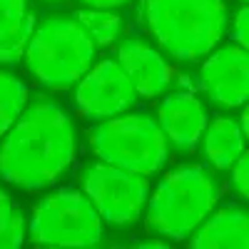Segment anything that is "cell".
Here are the masks:
<instances>
[{
	"label": "cell",
	"mask_w": 249,
	"mask_h": 249,
	"mask_svg": "<svg viewBox=\"0 0 249 249\" xmlns=\"http://www.w3.org/2000/svg\"><path fill=\"white\" fill-rule=\"evenodd\" d=\"M77 155L75 124L68 110L50 97L20 112L0 142V177L23 190L53 187Z\"/></svg>",
	"instance_id": "6da1fadb"
},
{
	"label": "cell",
	"mask_w": 249,
	"mask_h": 249,
	"mask_svg": "<svg viewBox=\"0 0 249 249\" xmlns=\"http://www.w3.org/2000/svg\"><path fill=\"white\" fill-rule=\"evenodd\" d=\"M147 28L172 57L195 62L210 55L227 30L224 0H144Z\"/></svg>",
	"instance_id": "7a4b0ae2"
},
{
	"label": "cell",
	"mask_w": 249,
	"mask_h": 249,
	"mask_svg": "<svg viewBox=\"0 0 249 249\" xmlns=\"http://www.w3.org/2000/svg\"><path fill=\"white\" fill-rule=\"evenodd\" d=\"M219 202V187L210 167L182 164L164 175L147 199V227L167 239H187Z\"/></svg>",
	"instance_id": "3957f363"
},
{
	"label": "cell",
	"mask_w": 249,
	"mask_h": 249,
	"mask_svg": "<svg viewBox=\"0 0 249 249\" xmlns=\"http://www.w3.org/2000/svg\"><path fill=\"white\" fill-rule=\"evenodd\" d=\"M28 70L45 88H70L95 65V43L75 15H50L25 48Z\"/></svg>",
	"instance_id": "277c9868"
},
{
	"label": "cell",
	"mask_w": 249,
	"mask_h": 249,
	"mask_svg": "<svg viewBox=\"0 0 249 249\" xmlns=\"http://www.w3.org/2000/svg\"><path fill=\"white\" fill-rule=\"evenodd\" d=\"M90 144L102 162L137 175H157L170 160V142L147 112L115 115L90 130Z\"/></svg>",
	"instance_id": "5b68a950"
},
{
	"label": "cell",
	"mask_w": 249,
	"mask_h": 249,
	"mask_svg": "<svg viewBox=\"0 0 249 249\" xmlns=\"http://www.w3.org/2000/svg\"><path fill=\"white\" fill-rule=\"evenodd\" d=\"M30 239L37 247H97L105 239L102 217L88 195L57 190L40 199L30 219Z\"/></svg>",
	"instance_id": "8992f818"
},
{
	"label": "cell",
	"mask_w": 249,
	"mask_h": 249,
	"mask_svg": "<svg viewBox=\"0 0 249 249\" xmlns=\"http://www.w3.org/2000/svg\"><path fill=\"white\" fill-rule=\"evenodd\" d=\"M82 190L105 222L127 227L135 224L147 207L150 179L144 175L115 167L110 162H92L82 172Z\"/></svg>",
	"instance_id": "52a82bcc"
},
{
	"label": "cell",
	"mask_w": 249,
	"mask_h": 249,
	"mask_svg": "<svg viewBox=\"0 0 249 249\" xmlns=\"http://www.w3.org/2000/svg\"><path fill=\"white\" fill-rule=\"evenodd\" d=\"M137 100L130 77L117 60H100L80 77L75 90V105L88 120H110L130 110Z\"/></svg>",
	"instance_id": "ba28073f"
},
{
	"label": "cell",
	"mask_w": 249,
	"mask_h": 249,
	"mask_svg": "<svg viewBox=\"0 0 249 249\" xmlns=\"http://www.w3.org/2000/svg\"><path fill=\"white\" fill-rule=\"evenodd\" d=\"M199 82L219 107H242L249 97V55L247 48L232 43L212 50L199 70Z\"/></svg>",
	"instance_id": "9c48e42d"
},
{
	"label": "cell",
	"mask_w": 249,
	"mask_h": 249,
	"mask_svg": "<svg viewBox=\"0 0 249 249\" xmlns=\"http://www.w3.org/2000/svg\"><path fill=\"white\" fill-rule=\"evenodd\" d=\"M115 60L142 100L160 97L172 82V68L167 65V60L142 40H124L117 48Z\"/></svg>",
	"instance_id": "30bf717a"
},
{
	"label": "cell",
	"mask_w": 249,
	"mask_h": 249,
	"mask_svg": "<svg viewBox=\"0 0 249 249\" xmlns=\"http://www.w3.org/2000/svg\"><path fill=\"white\" fill-rule=\"evenodd\" d=\"M160 127L177 152H192L207 127V110L192 92H175L157 110Z\"/></svg>",
	"instance_id": "8fae6325"
},
{
	"label": "cell",
	"mask_w": 249,
	"mask_h": 249,
	"mask_svg": "<svg viewBox=\"0 0 249 249\" xmlns=\"http://www.w3.org/2000/svg\"><path fill=\"white\" fill-rule=\"evenodd\" d=\"M195 249H247L249 247V214L239 207H222L210 212L195 237L190 239Z\"/></svg>",
	"instance_id": "7c38bea8"
},
{
	"label": "cell",
	"mask_w": 249,
	"mask_h": 249,
	"mask_svg": "<svg viewBox=\"0 0 249 249\" xmlns=\"http://www.w3.org/2000/svg\"><path fill=\"white\" fill-rule=\"evenodd\" d=\"M33 35L28 0H0V62H18Z\"/></svg>",
	"instance_id": "4fadbf2b"
},
{
	"label": "cell",
	"mask_w": 249,
	"mask_h": 249,
	"mask_svg": "<svg viewBox=\"0 0 249 249\" xmlns=\"http://www.w3.org/2000/svg\"><path fill=\"white\" fill-rule=\"evenodd\" d=\"M244 140L239 122L232 117H217L204 127V155L214 170H230L237 157L244 152Z\"/></svg>",
	"instance_id": "5bb4252c"
},
{
	"label": "cell",
	"mask_w": 249,
	"mask_h": 249,
	"mask_svg": "<svg viewBox=\"0 0 249 249\" xmlns=\"http://www.w3.org/2000/svg\"><path fill=\"white\" fill-rule=\"evenodd\" d=\"M28 102V85L20 77L0 70V140L8 135Z\"/></svg>",
	"instance_id": "9a60e30c"
},
{
	"label": "cell",
	"mask_w": 249,
	"mask_h": 249,
	"mask_svg": "<svg viewBox=\"0 0 249 249\" xmlns=\"http://www.w3.org/2000/svg\"><path fill=\"white\" fill-rule=\"evenodd\" d=\"M75 18H77V23L88 30L92 43L100 45V48L112 45L120 35V30H122V20L110 10H95V8L92 10H80Z\"/></svg>",
	"instance_id": "2e32d148"
},
{
	"label": "cell",
	"mask_w": 249,
	"mask_h": 249,
	"mask_svg": "<svg viewBox=\"0 0 249 249\" xmlns=\"http://www.w3.org/2000/svg\"><path fill=\"white\" fill-rule=\"evenodd\" d=\"M25 239V217L8 192L0 190V249H18Z\"/></svg>",
	"instance_id": "e0dca14e"
},
{
	"label": "cell",
	"mask_w": 249,
	"mask_h": 249,
	"mask_svg": "<svg viewBox=\"0 0 249 249\" xmlns=\"http://www.w3.org/2000/svg\"><path fill=\"white\" fill-rule=\"evenodd\" d=\"M232 167H234V172H232V190H234V195L247 199L249 197V155L242 152Z\"/></svg>",
	"instance_id": "ac0fdd59"
},
{
	"label": "cell",
	"mask_w": 249,
	"mask_h": 249,
	"mask_svg": "<svg viewBox=\"0 0 249 249\" xmlns=\"http://www.w3.org/2000/svg\"><path fill=\"white\" fill-rule=\"evenodd\" d=\"M232 40H237V45H242V48H249V10L247 8H242L234 18Z\"/></svg>",
	"instance_id": "d6986e66"
},
{
	"label": "cell",
	"mask_w": 249,
	"mask_h": 249,
	"mask_svg": "<svg viewBox=\"0 0 249 249\" xmlns=\"http://www.w3.org/2000/svg\"><path fill=\"white\" fill-rule=\"evenodd\" d=\"M82 3L95 8V10H112V8H120L124 3H130V0H82Z\"/></svg>",
	"instance_id": "ffe728a7"
},
{
	"label": "cell",
	"mask_w": 249,
	"mask_h": 249,
	"mask_svg": "<svg viewBox=\"0 0 249 249\" xmlns=\"http://www.w3.org/2000/svg\"><path fill=\"white\" fill-rule=\"evenodd\" d=\"M140 247H152V249H164V247H167V244H164V242H140Z\"/></svg>",
	"instance_id": "44dd1931"
},
{
	"label": "cell",
	"mask_w": 249,
	"mask_h": 249,
	"mask_svg": "<svg viewBox=\"0 0 249 249\" xmlns=\"http://www.w3.org/2000/svg\"><path fill=\"white\" fill-rule=\"evenodd\" d=\"M239 127H242V132L247 135V130H249V115H247V110L242 112V124H239Z\"/></svg>",
	"instance_id": "7402d4cb"
}]
</instances>
